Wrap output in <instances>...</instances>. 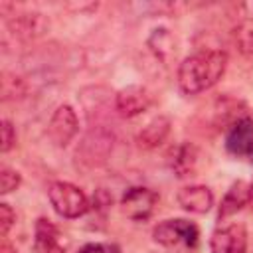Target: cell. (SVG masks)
<instances>
[{
  "label": "cell",
  "instance_id": "1",
  "mask_svg": "<svg viewBox=\"0 0 253 253\" xmlns=\"http://www.w3.org/2000/svg\"><path fill=\"white\" fill-rule=\"evenodd\" d=\"M227 67V53L223 49H202L186 57L178 67V85L184 93L196 95L213 87Z\"/></svg>",
  "mask_w": 253,
  "mask_h": 253
},
{
  "label": "cell",
  "instance_id": "2",
  "mask_svg": "<svg viewBox=\"0 0 253 253\" xmlns=\"http://www.w3.org/2000/svg\"><path fill=\"white\" fill-rule=\"evenodd\" d=\"M47 198H49V204L55 210V213H59L61 217H67V219L81 217L91 208L85 192L69 182H53L47 190Z\"/></svg>",
  "mask_w": 253,
  "mask_h": 253
},
{
  "label": "cell",
  "instance_id": "3",
  "mask_svg": "<svg viewBox=\"0 0 253 253\" xmlns=\"http://www.w3.org/2000/svg\"><path fill=\"white\" fill-rule=\"evenodd\" d=\"M152 239L166 247L178 243H184L186 247H196L200 239V229L188 219H164L152 229Z\"/></svg>",
  "mask_w": 253,
  "mask_h": 253
},
{
  "label": "cell",
  "instance_id": "4",
  "mask_svg": "<svg viewBox=\"0 0 253 253\" xmlns=\"http://www.w3.org/2000/svg\"><path fill=\"white\" fill-rule=\"evenodd\" d=\"M158 204V194L146 186H132L121 198L123 213L132 221H146Z\"/></svg>",
  "mask_w": 253,
  "mask_h": 253
},
{
  "label": "cell",
  "instance_id": "5",
  "mask_svg": "<svg viewBox=\"0 0 253 253\" xmlns=\"http://www.w3.org/2000/svg\"><path fill=\"white\" fill-rule=\"evenodd\" d=\"M79 130V123H77V115L73 111L71 105H59L51 119H49V125H47V136L49 140L59 146V148H65L73 136L77 134Z\"/></svg>",
  "mask_w": 253,
  "mask_h": 253
},
{
  "label": "cell",
  "instance_id": "6",
  "mask_svg": "<svg viewBox=\"0 0 253 253\" xmlns=\"http://www.w3.org/2000/svg\"><path fill=\"white\" fill-rule=\"evenodd\" d=\"M211 253H245L247 231L241 223H229L217 227L210 237Z\"/></svg>",
  "mask_w": 253,
  "mask_h": 253
},
{
  "label": "cell",
  "instance_id": "7",
  "mask_svg": "<svg viewBox=\"0 0 253 253\" xmlns=\"http://www.w3.org/2000/svg\"><path fill=\"white\" fill-rule=\"evenodd\" d=\"M152 105V95L142 85H126L115 95V109L123 117H136Z\"/></svg>",
  "mask_w": 253,
  "mask_h": 253
},
{
  "label": "cell",
  "instance_id": "8",
  "mask_svg": "<svg viewBox=\"0 0 253 253\" xmlns=\"http://www.w3.org/2000/svg\"><path fill=\"white\" fill-rule=\"evenodd\" d=\"M251 194H253V188H251V182L247 180H237L229 186V190L225 192L221 204H219V210H217V217L219 219H225L233 213H237L239 210H243L249 202H251Z\"/></svg>",
  "mask_w": 253,
  "mask_h": 253
},
{
  "label": "cell",
  "instance_id": "9",
  "mask_svg": "<svg viewBox=\"0 0 253 253\" xmlns=\"http://www.w3.org/2000/svg\"><path fill=\"white\" fill-rule=\"evenodd\" d=\"M253 144V119L245 117L225 130V148L233 156H245Z\"/></svg>",
  "mask_w": 253,
  "mask_h": 253
},
{
  "label": "cell",
  "instance_id": "10",
  "mask_svg": "<svg viewBox=\"0 0 253 253\" xmlns=\"http://www.w3.org/2000/svg\"><path fill=\"white\" fill-rule=\"evenodd\" d=\"M178 204L190 213H208L213 206V194L208 186L194 184L178 192Z\"/></svg>",
  "mask_w": 253,
  "mask_h": 253
},
{
  "label": "cell",
  "instance_id": "11",
  "mask_svg": "<svg viewBox=\"0 0 253 253\" xmlns=\"http://www.w3.org/2000/svg\"><path fill=\"white\" fill-rule=\"evenodd\" d=\"M8 26H10L14 36L30 40V38L42 36L47 30L49 24L43 18V14H40V12H20V14H14V18L8 20Z\"/></svg>",
  "mask_w": 253,
  "mask_h": 253
},
{
  "label": "cell",
  "instance_id": "12",
  "mask_svg": "<svg viewBox=\"0 0 253 253\" xmlns=\"http://www.w3.org/2000/svg\"><path fill=\"white\" fill-rule=\"evenodd\" d=\"M200 152L192 142H180L176 148H172L170 168L178 178H188L196 174Z\"/></svg>",
  "mask_w": 253,
  "mask_h": 253
},
{
  "label": "cell",
  "instance_id": "13",
  "mask_svg": "<svg viewBox=\"0 0 253 253\" xmlns=\"http://www.w3.org/2000/svg\"><path fill=\"white\" fill-rule=\"evenodd\" d=\"M170 126H172V123H170V119L166 115L154 117L138 132V136H136L138 146H142V148H156V146H160L166 140V136L170 134Z\"/></svg>",
  "mask_w": 253,
  "mask_h": 253
},
{
  "label": "cell",
  "instance_id": "14",
  "mask_svg": "<svg viewBox=\"0 0 253 253\" xmlns=\"http://www.w3.org/2000/svg\"><path fill=\"white\" fill-rule=\"evenodd\" d=\"M245 117H251L249 115V109L243 101L239 99H233V97H221L217 99V105H215V123L219 126H223L225 130L235 125L237 121L245 119Z\"/></svg>",
  "mask_w": 253,
  "mask_h": 253
},
{
  "label": "cell",
  "instance_id": "15",
  "mask_svg": "<svg viewBox=\"0 0 253 253\" xmlns=\"http://www.w3.org/2000/svg\"><path fill=\"white\" fill-rule=\"evenodd\" d=\"M36 251L38 253H65L59 243L57 227L43 217L36 221Z\"/></svg>",
  "mask_w": 253,
  "mask_h": 253
},
{
  "label": "cell",
  "instance_id": "16",
  "mask_svg": "<svg viewBox=\"0 0 253 253\" xmlns=\"http://www.w3.org/2000/svg\"><path fill=\"white\" fill-rule=\"evenodd\" d=\"M150 51L162 59V61H168L174 53H176V38L172 36V32L168 28H154L146 40Z\"/></svg>",
  "mask_w": 253,
  "mask_h": 253
},
{
  "label": "cell",
  "instance_id": "17",
  "mask_svg": "<svg viewBox=\"0 0 253 253\" xmlns=\"http://www.w3.org/2000/svg\"><path fill=\"white\" fill-rule=\"evenodd\" d=\"M235 45L245 57H253V20H243L233 32Z\"/></svg>",
  "mask_w": 253,
  "mask_h": 253
},
{
  "label": "cell",
  "instance_id": "18",
  "mask_svg": "<svg viewBox=\"0 0 253 253\" xmlns=\"http://www.w3.org/2000/svg\"><path fill=\"white\" fill-rule=\"evenodd\" d=\"M20 184H22L20 172H16V170H12V168H8V166H2V168H0V194L6 196V194H10V192L18 190Z\"/></svg>",
  "mask_w": 253,
  "mask_h": 253
},
{
  "label": "cell",
  "instance_id": "19",
  "mask_svg": "<svg viewBox=\"0 0 253 253\" xmlns=\"http://www.w3.org/2000/svg\"><path fill=\"white\" fill-rule=\"evenodd\" d=\"M14 144H16V128L8 119H4L2 121V144H0V150L8 152V150H12Z\"/></svg>",
  "mask_w": 253,
  "mask_h": 253
},
{
  "label": "cell",
  "instance_id": "20",
  "mask_svg": "<svg viewBox=\"0 0 253 253\" xmlns=\"http://www.w3.org/2000/svg\"><path fill=\"white\" fill-rule=\"evenodd\" d=\"M14 221H16V213H14V210L8 206V204H0V233H2V237H6L8 235V231H10V227L14 225Z\"/></svg>",
  "mask_w": 253,
  "mask_h": 253
},
{
  "label": "cell",
  "instance_id": "21",
  "mask_svg": "<svg viewBox=\"0 0 253 253\" xmlns=\"http://www.w3.org/2000/svg\"><path fill=\"white\" fill-rule=\"evenodd\" d=\"M79 253H121V247L117 243H87Z\"/></svg>",
  "mask_w": 253,
  "mask_h": 253
},
{
  "label": "cell",
  "instance_id": "22",
  "mask_svg": "<svg viewBox=\"0 0 253 253\" xmlns=\"http://www.w3.org/2000/svg\"><path fill=\"white\" fill-rule=\"evenodd\" d=\"M0 253H18V251H16V247H14V245L4 237V239H2V243H0Z\"/></svg>",
  "mask_w": 253,
  "mask_h": 253
},
{
  "label": "cell",
  "instance_id": "23",
  "mask_svg": "<svg viewBox=\"0 0 253 253\" xmlns=\"http://www.w3.org/2000/svg\"><path fill=\"white\" fill-rule=\"evenodd\" d=\"M245 158L249 160V164H253V144L249 146V150H247V154H245Z\"/></svg>",
  "mask_w": 253,
  "mask_h": 253
}]
</instances>
